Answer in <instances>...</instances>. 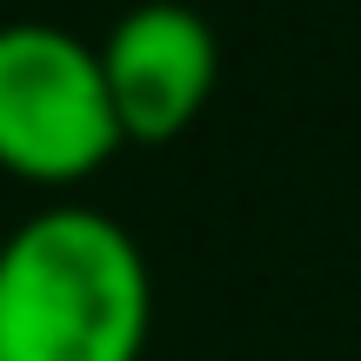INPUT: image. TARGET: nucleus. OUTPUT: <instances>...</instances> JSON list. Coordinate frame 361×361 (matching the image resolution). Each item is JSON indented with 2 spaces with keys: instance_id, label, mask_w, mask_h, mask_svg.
<instances>
[{
  "instance_id": "nucleus-1",
  "label": "nucleus",
  "mask_w": 361,
  "mask_h": 361,
  "mask_svg": "<svg viewBox=\"0 0 361 361\" xmlns=\"http://www.w3.org/2000/svg\"><path fill=\"white\" fill-rule=\"evenodd\" d=\"M147 255L94 207H40L0 241V361H141Z\"/></svg>"
},
{
  "instance_id": "nucleus-2",
  "label": "nucleus",
  "mask_w": 361,
  "mask_h": 361,
  "mask_svg": "<svg viewBox=\"0 0 361 361\" xmlns=\"http://www.w3.org/2000/svg\"><path fill=\"white\" fill-rule=\"evenodd\" d=\"M121 147L101 47L47 20L0 27V168L34 188H67L101 174Z\"/></svg>"
},
{
  "instance_id": "nucleus-3",
  "label": "nucleus",
  "mask_w": 361,
  "mask_h": 361,
  "mask_svg": "<svg viewBox=\"0 0 361 361\" xmlns=\"http://www.w3.org/2000/svg\"><path fill=\"white\" fill-rule=\"evenodd\" d=\"M101 74L114 101L121 141L161 147L201 121L221 80V40L180 0H141L128 7L101 40Z\"/></svg>"
}]
</instances>
